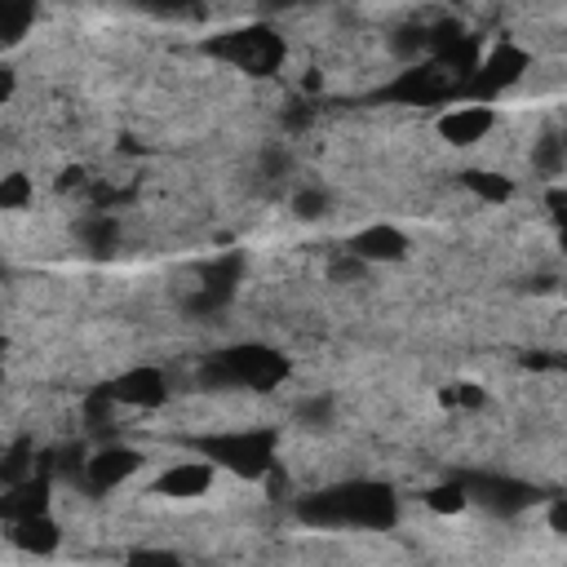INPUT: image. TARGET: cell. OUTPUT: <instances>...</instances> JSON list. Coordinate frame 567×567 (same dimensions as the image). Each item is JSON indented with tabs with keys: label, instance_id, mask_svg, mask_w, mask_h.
<instances>
[{
	"label": "cell",
	"instance_id": "cell-1",
	"mask_svg": "<svg viewBox=\"0 0 567 567\" xmlns=\"http://www.w3.org/2000/svg\"><path fill=\"white\" fill-rule=\"evenodd\" d=\"M297 514L310 527H390L394 492L385 483H341V487L306 496Z\"/></svg>",
	"mask_w": 567,
	"mask_h": 567
},
{
	"label": "cell",
	"instance_id": "cell-2",
	"mask_svg": "<svg viewBox=\"0 0 567 567\" xmlns=\"http://www.w3.org/2000/svg\"><path fill=\"white\" fill-rule=\"evenodd\" d=\"M199 456L213 470H230L235 478H266L279 465V430L270 425H244V430H217L199 439Z\"/></svg>",
	"mask_w": 567,
	"mask_h": 567
},
{
	"label": "cell",
	"instance_id": "cell-3",
	"mask_svg": "<svg viewBox=\"0 0 567 567\" xmlns=\"http://www.w3.org/2000/svg\"><path fill=\"white\" fill-rule=\"evenodd\" d=\"M284 377H288V359L279 350H270V346H230L217 359H208V368H204V385H213V390L235 385V390L266 394Z\"/></svg>",
	"mask_w": 567,
	"mask_h": 567
},
{
	"label": "cell",
	"instance_id": "cell-4",
	"mask_svg": "<svg viewBox=\"0 0 567 567\" xmlns=\"http://www.w3.org/2000/svg\"><path fill=\"white\" fill-rule=\"evenodd\" d=\"M208 53L248 71V75H270L284 62V35L275 27L252 22V27H239V31H226L217 40H208Z\"/></svg>",
	"mask_w": 567,
	"mask_h": 567
},
{
	"label": "cell",
	"instance_id": "cell-5",
	"mask_svg": "<svg viewBox=\"0 0 567 567\" xmlns=\"http://www.w3.org/2000/svg\"><path fill=\"white\" fill-rule=\"evenodd\" d=\"M527 66H532V53H527L523 44H514V40H501L496 49L478 53V62H474V71L465 75L461 93H465V102H487V97L514 89V84L527 75Z\"/></svg>",
	"mask_w": 567,
	"mask_h": 567
},
{
	"label": "cell",
	"instance_id": "cell-6",
	"mask_svg": "<svg viewBox=\"0 0 567 567\" xmlns=\"http://www.w3.org/2000/svg\"><path fill=\"white\" fill-rule=\"evenodd\" d=\"M452 93H461V84H456L443 66H434V62L425 58V62L408 66L399 80H390L381 97H385V102H403V106H434V102H443V97H452Z\"/></svg>",
	"mask_w": 567,
	"mask_h": 567
},
{
	"label": "cell",
	"instance_id": "cell-7",
	"mask_svg": "<svg viewBox=\"0 0 567 567\" xmlns=\"http://www.w3.org/2000/svg\"><path fill=\"white\" fill-rule=\"evenodd\" d=\"M439 137L452 142V146H478L492 128H496V111L487 102H456L447 106L439 120H434Z\"/></svg>",
	"mask_w": 567,
	"mask_h": 567
},
{
	"label": "cell",
	"instance_id": "cell-8",
	"mask_svg": "<svg viewBox=\"0 0 567 567\" xmlns=\"http://www.w3.org/2000/svg\"><path fill=\"white\" fill-rule=\"evenodd\" d=\"M106 394H111L115 403H124V408L155 412V408L168 403V381H164L159 368H128V372H120V377L106 385Z\"/></svg>",
	"mask_w": 567,
	"mask_h": 567
},
{
	"label": "cell",
	"instance_id": "cell-9",
	"mask_svg": "<svg viewBox=\"0 0 567 567\" xmlns=\"http://www.w3.org/2000/svg\"><path fill=\"white\" fill-rule=\"evenodd\" d=\"M239 279H244V257H239V252L217 257L213 266H204V275H199V292H195L190 310H221V306L235 297Z\"/></svg>",
	"mask_w": 567,
	"mask_h": 567
},
{
	"label": "cell",
	"instance_id": "cell-10",
	"mask_svg": "<svg viewBox=\"0 0 567 567\" xmlns=\"http://www.w3.org/2000/svg\"><path fill=\"white\" fill-rule=\"evenodd\" d=\"M346 252L354 261H399V257H408V235L399 226H390V221H372V226L350 235Z\"/></svg>",
	"mask_w": 567,
	"mask_h": 567
},
{
	"label": "cell",
	"instance_id": "cell-11",
	"mask_svg": "<svg viewBox=\"0 0 567 567\" xmlns=\"http://www.w3.org/2000/svg\"><path fill=\"white\" fill-rule=\"evenodd\" d=\"M137 465H142V456H137L133 447H124V443H106V447H97V452L84 461V478H89V487L106 492V487H120L124 478H133Z\"/></svg>",
	"mask_w": 567,
	"mask_h": 567
},
{
	"label": "cell",
	"instance_id": "cell-12",
	"mask_svg": "<svg viewBox=\"0 0 567 567\" xmlns=\"http://www.w3.org/2000/svg\"><path fill=\"white\" fill-rule=\"evenodd\" d=\"M213 478H217V470L204 461V456H195V461H173L164 474H159V492L164 496H173V501H195V496H204L208 487H213Z\"/></svg>",
	"mask_w": 567,
	"mask_h": 567
},
{
	"label": "cell",
	"instance_id": "cell-13",
	"mask_svg": "<svg viewBox=\"0 0 567 567\" xmlns=\"http://www.w3.org/2000/svg\"><path fill=\"white\" fill-rule=\"evenodd\" d=\"M31 514H49V478L31 474L13 487L0 492V518L4 523H18V518H31Z\"/></svg>",
	"mask_w": 567,
	"mask_h": 567
},
{
	"label": "cell",
	"instance_id": "cell-14",
	"mask_svg": "<svg viewBox=\"0 0 567 567\" xmlns=\"http://www.w3.org/2000/svg\"><path fill=\"white\" fill-rule=\"evenodd\" d=\"M9 540L22 549V554H53L58 545H62V527H58V518L53 514H31V518H18V523H9Z\"/></svg>",
	"mask_w": 567,
	"mask_h": 567
},
{
	"label": "cell",
	"instance_id": "cell-15",
	"mask_svg": "<svg viewBox=\"0 0 567 567\" xmlns=\"http://www.w3.org/2000/svg\"><path fill=\"white\" fill-rule=\"evenodd\" d=\"M75 239H80L89 252H111V248L120 244V221H115V213H106V208L84 213V217L75 221Z\"/></svg>",
	"mask_w": 567,
	"mask_h": 567
},
{
	"label": "cell",
	"instance_id": "cell-16",
	"mask_svg": "<svg viewBox=\"0 0 567 567\" xmlns=\"http://www.w3.org/2000/svg\"><path fill=\"white\" fill-rule=\"evenodd\" d=\"M461 182H465L483 204H505V199L514 195V182H509L505 173H492V168H470V173H461Z\"/></svg>",
	"mask_w": 567,
	"mask_h": 567
},
{
	"label": "cell",
	"instance_id": "cell-17",
	"mask_svg": "<svg viewBox=\"0 0 567 567\" xmlns=\"http://www.w3.org/2000/svg\"><path fill=\"white\" fill-rule=\"evenodd\" d=\"M31 474H35V465H31V443L22 439V443H13V447L0 456V492L13 487V483H22V478H31Z\"/></svg>",
	"mask_w": 567,
	"mask_h": 567
},
{
	"label": "cell",
	"instance_id": "cell-18",
	"mask_svg": "<svg viewBox=\"0 0 567 567\" xmlns=\"http://www.w3.org/2000/svg\"><path fill=\"white\" fill-rule=\"evenodd\" d=\"M35 22V9L22 0H0V40H22Z\"/></svg>",
	"mask_w": 567,
	"mask_h": 567
},
{
	"label": "cell",
	"instance_id": "cell-19",
	"mask_svg": "<svg viewBox=\"0 0 567 567\" xmlns=\"http://www.w3.org/2000/svg\"><path fill=\"white\" fill-rule=\"evenodd\" d=\"M425 505H430L434 514H461V509L470 505V492H465L461 478H456V483H434V487L425 492Z\"/></svg>",
	"mask_w": 567,
	"mask_h": 567
},
{
	"label": "cell",
	"instance_id": "cell-20",
	"mask_svg": "<svg viewBox=\"0 0 567 567\" xmlns=\"http://www.w3.org/2000/svg\"><path fill=\"white\" fill-rule=\"evenodd\" d=\"M439 399H443V408L474 412V408H483V403H487V390H483V385H474V381H452V385H443V390H439Z\"/></svg>",
	"mask_w": 567,
	"mask_h": 567
},
{
	"label": "cell",
	"instance_id": "cell-21",
	"mask_svg": "<svg viewBox=\"0 0 567 567\" xmlns=\"http://www.w3.org/2000/svg\"><path fill=\"white\" fill-rule=\"evenodd\" d=\"M31 204V177L27 173H4L0 177V213H18Z\"/></svg>",
	"mask_w": 567,
	"mask_h": 567
},
{
	"label": "cell",
	"instance_id": "cell-22",
	"mask_svg": "<svg viewBox=\"0 0 567 567\" xmlns=\"http://www.w3.org/2000/svg\"><path fill=\"white\" fill-rule=\"evenodd\" d=\"M292 217H301V221H319V217H328V195L323 190H297L292 195Z\"/></svg>",
	"mask_w": 567,
	"mask_h": 567
},
{
	"label": "cell",
	"instance_id": "cell-23",
	"mask_svg": "<svg viewBox=\"0 0 567 567\" xmlns=\"http://www.w3.org/2000/svg\"><path fill=\"white\" fill-rule=\"evenodd\" d=\"M128 567H182V558L168 549H137L128 554Z\"/></svg>",
	"mask_w": 567,
	"mask_h": 567
},
{
	"label": "cell",
	"instance_id": "cell-24",
	"mask_svg": "<svg viewBox=\"0 0 567 567\" xmlns=\"http://www.w3.org/2000/svg\"><path fill=\"white\" fill-rule=\"evenodd\" d=\"M332 416V399H310L306 408H301V421L310 425V430H319V421H328Z\"/></svg>",
	"mask_w": 567,
	"mask_h": 567
},
{
	"label": "cell",
	"instance_id": "cell-25",
	"mask_svg": "<svg viewBox=\"0 0 567 567\" xmlns=\"http://www.w3.org/2000/svg\"><path fill=\"white\" fill-rule=\"evenodd\" d=\"M84 177H89V173H84L80 164H71V168H62V177H58V190H80V186H84Z\"/></svg>",
	"mask_w": 567,
	"mask_h": 567
},
{
	"label": "cell",
	"instance_id": "cell-26",
	"mask_svg": "<svg viewBox=\"0 0 567 567\" xmlns=\"http://www.w3.org/2000/svg\"><path fill=\"white\" fill-rule=\"evenodd\" d=\"M13 89H18V75H13V66H9V62H0V106L13 97Z\"/></svg>",
	"mask_w": 567,
	"mask_h": 567
},
{
	"label": "cell",
	"instance_id": "cell-27",
	"mask_svg": "<svg viewBox=\"0 0 567 567\" xmlns=\"http://www.w3.org/2000/svg\"><path fill=\"white\" fill-rule=\"evenodd\" d=\"M549 527H554V532H567V505H563V501L549 505Z\"/></svg>",
	"mask_w": 567,
	"mask_h": 567
},
{
	"label": "cell",
	"instance_id": "cell-28",
	"mask_svg": "<svg viewBox=\"0 0 567 567\" xmlns=\"http://www.w3.org/2000/svg\"><path fill=\"white\" fill-rule=\"evenodd\" d=\"M4 350H9V337H4V332H0V359H4Z\"/></svg>",
	"mask_w": 567,
	"mask_h": 567
},
{
	"label": "cell",
	"instance_id": "cell-29",
	"mask_svg": "<svg viewBox=\"0 0 567 567\" xmlns=\"http://www.w3.org/2000/svg\"><path fill=\"white\" fill-rule=\"evenodd\" d=\"M0 381H4V368H0Z\"/></svg>",
	"mask_w": 567,
	"mask_h": 567
}]
</instances>
